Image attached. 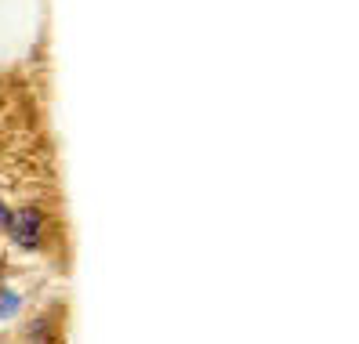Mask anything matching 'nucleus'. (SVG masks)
<instances>
[{
    "label": "nucleus",
    "mask_w": 359,
    "mask_h": 344,
    "mask_svg": "<svg viewBox=\"0 0 359 344\" xmlns=\"http://www.w3.org/2000/svg\"><path fill=\"white\" fill-rule=\"evenodd\" d=\"M18 308H22V297H18V294H11V290L0 294V319H11Z\"/></svg>",
    "instance_id": "2"
},
{
    "label": "nucleus",
    "mask_w": 359,
    "mask_h": 344,
    "mask_svg": "<svg viewBox=\"0 0 359 344\" xmlns=\"http://www.w3.org/2000/svg\"><path fill=\"white\" fill-rule=\"evenodd\" d=\"M11 232L22 247H36L40 235H44V214L36 207H22L18 214H11Z\"/></svg>",
    "instance_id": "1"
},
{
    "label": "nucleus",
    "mask_w": 359,
    "mask_h": 344,
    "mask_svg": "<svg viewBox=\"0 0 359 344\" xmlns=\"http://www.w3.org/2000/svg\"><path fill=\"white\" fill-rule=\"evenodd\" d=\"M0 294H4V275H0Z\"/></svg>",
    "instance_id": "4"
},
{
    "label": "nucleus",
    "mask_w": 359,
    "mask_h": 344,
    "mask_svg": "<svg viewBox=\"0 0 359 344\" xmlns=\"http://www.w3.org/2000/svg\"><path fill=\"white\" fill-rule=\"evenodd\" d=\"M4 225H11V210L0 203V228H4Z\"/></svg>",
    "instance_id": "3"
}]
</instances>
